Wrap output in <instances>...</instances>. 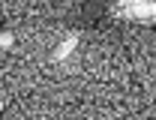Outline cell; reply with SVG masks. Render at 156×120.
I'll return each instance as SVG.
<instances>
[{"instance_id": "obj_1", "label": "cell", "mask_w": 156, "mask_h": 120, "mask_svg": "<svg viewBox=\"0 0 156 120\" xmlns=\"http://www.w3.org/2000/svg\"><path fill=\"white\" fill-rule=\"evenodd\" d=\"M75 45H78V36H75V33H72V36H66V39L54 48V60H66L72 51H75Z\"/></svg>"}, {"instance_id": "obj_2", "label": "cell", "mask_w": 156, "mask_h": 120, "mask_svg": "<svg viewBox=\"0 0 156 120\" xmlns=\"http://www.w3.org/2000/svg\"><path fill=\"white\" fill-rule=\"evenodd\" d=\"M15 39H12V33H0V48H12Z\"/></svg>"}, {"instance_id": "obj_3", "label": "cell", "mask_w": 156, "mask_h": 120, "mask_svg": "<svg viewBox=\"0 0 156 120\" xmlns=\"http://www.w3.org/2000/svg\"><path fill=\"white\" fill-rule=\"evenodd\" d=\"M3 105H6V102H3V99H0V111H3Z\"/></svg>"}]
</instances>
